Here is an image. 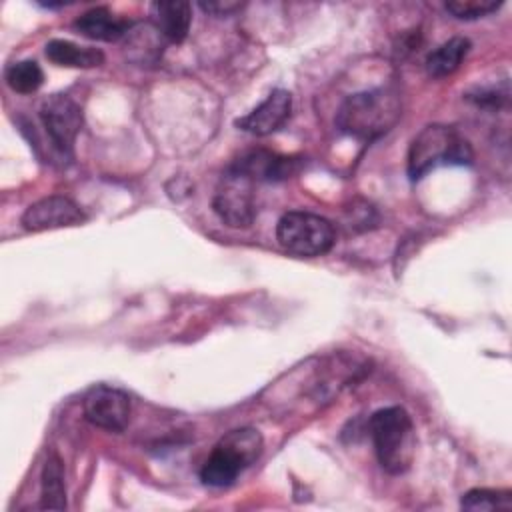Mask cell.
Masks as SVG:
<instances>
[{
	"label": "cell",
	"instance_id": "1",
	"mask_svg": "<svg viewBox=\"0 0 512 512\" xmlns=\"http://www.w3.org/2000/svg\"><path fill=\"white\" fill-rule=\"evenodd\" d=\"M400 98L390 88H374L348 96L336 114V126L358 140H376L400 118Z\"/></svg>",
	"mask_w": 512,
	"mask_h": 512
},
{
	"label": "cell",
	"instance_id": "2",
	"mask_svg": "<svg viewBox=\"0 0 512 512\" xmlns=\"http://www.w3.org/2000/svg\"><path fill=\"white\" fill-rule=\"evenodd\" d=\"M378 464L388 474H404L416 452V432L410 414L402 406L380 408L368 422Z\"/></svg>",
	"mask_w": 512,
	"mask_h": 512
},
{
	"label": "cell",
	"instance_id": "3",
	"mask_svg": "<svg viewBox=\"0 0 512 512\" xmlns=\"http://www.w3.org/2000/svg\"><path fill=\"white\" fill-rule=\"evenodd\" d=\"M472 160V146L458 130L444 124H430L410 142L406 170L410 180H420L434 168L468 166Z\"/></svg>",
	"mask_w": 512,
	"mask_h": 512
},
{
	"label": "cell",
	"instance_id": "4",
	"mask_svg": "<svg viewBox=\"0 0 512 512\" xmlns=\"http://www.w3.org/2000/svg\"><path fill=\"white\" fill-rule=\"evenodd\" d=\"M264 450L262 434L252 426L226 432L200 468V480L214 488L230 486Z\"/></svg>",
	"mask_w": 512,
	"mask_h": 512
},
{
	"label": "cell",
	"instance_id": "5",
	"mask_svg": "<svg viewBox=\"0 0 512 512\" xmlns=\"http://www.w3.org/2000/svg\"><path fill=\"white\" fill-rule=\"evenodd\" d=\"M276 240L294 256L316 258L332 250L336 230L334 224L320 214L290 210L276 224Z\"/></svg>",
	"mask_w": 512,
	"mask_h": 512
},
{
	"label": "cell",
	"instance_id": "6",
	"mask_svg": "<svg viewBox=\"0 0 512 512\" xmlns=\"http://www.w3.org/2000/svg\"><path fill=\"white\" fill-rule=\"evenodd\" d=\"M252 186L254 180L246 174L234 168L226 170L212 200V208L224 224L232 228H248L254 222L256 206Z\"/></svg>",
	"mask_w": 512,
	"mask_h": 512
},
{
	"label": "cell",
	"instance_id": "7",
	"mask_svg": "<svg viewBox=\"0 0 512 512\" xmlns=\"http://www.w3.org/2000/svg\"><path fill=\"white\" fill-rule=\"evenodd\" d=\"M82 412L92 426L108 432H122L130 422L132 402L124 390L98 384L84 394Z\"/></svg>",
	"mask_w": 512,
	"mask_h": 512
},
{
	"label": "cell",
	"instance_id": "8",
	"mask_svg": "<svg viewBox=\"0 0 512 512\" xmlns=\"http://www.w3.org/2000/svg\"><path fill=\"white\" fill-rule=\"evenodd\" d=\"M40 120L54 148L62 154H72L84 122L80 104L66 94H52L40 106Z\"/></svg>",
	"mask_w": 512,
	"mask_h": 512
},
{
	"label": "cell",
	"instance_id": "9",
	"mask_svg": "<svg viewBox=\"0 0 512 512\" xmlns=\"http://www.w3.org/2000/svg\"><path fill=\"white\" fill-rule=\"evenodd\" d=\"M84 220L86 216L80 210V206L74 200L60 194L40 198L38 202L30 204L22 214V226L30 232L76 226Z\"/></svg>",
	"mask_w": 512,
	"mask_h": 512
},
{
	"label": "cell",
	"instance_id": "10",
	"mask_svg": "<svg viewBox=\"0 0 512 512\" xmlns=\"http://www.w3.org/2000/svg\"><path fill=\"white\" fill-rule=\"evenodd\" d=\"M292 112V96L284 88L272 90L266 100H262L246 116L238 118L234 124L254 136H268L282 128Z\"/></svg>",
	"mask_w": 512,
	"mask_h": 512
},
{
	"label": "cell",
	"instance_id": "11",
	"mask_svg": "<svg viewBox=\"0 0 512 512\" xmlns=\"http://www.w3.org/2000/svg\"><path fill=\"white\" fill-rule=\"evenodd\" d=\"M230 168L246 174L254 182L258 180L276 182L296 172V160L288 156H280L276 152H268V150H250L242 154Z\"/></svg>",
	"mask_w": 512,
	"mask_h": 512
},
{
	"label": "cell",
	"instance_id": "12",
	"mask_svg": "<svg viewBox=\"0 0 512 512\" xmlns=\"http://www.w3.org/2000/svg\"><path fill=\"white\" fill-rule=\"evenodd\" d=\"M152 26L172 44L186 40L192 24V6L184 0H162L150 6Z\"/></svg>",
	"mask_w": 512,
	"mask_h": 512
},
{
	"label": "cell",
	"instance_id": "13",
	"mask_svg": "<svg viewBox=\"0 0 512 512\" xmlns=\"http://www.w3.org/2000/svg\"><path fill=\"white\" fill-rule=\"evenodd\" d=\"M72 28L90 40L116 42L120 38H126V34L132 28V22L116 16L114 12H110L104 6H98V8H92L84 14H80L72 22Z\"/></svg>",
	"mask_w": 512,
	"mask_h": 512
},
{
	"label": "cell",
	"instance_id": "14",
	"mask_svg": "<svg viewBox=\"0 0 512 512\" xmlns=\"http://www.w3.org/2000/svg\"><path fill=\"white\" fill-rule=\"evenodd\" d=\"M46 58L56 66L66 68H94L104 62V54L98 48L78 46L70 40L54 38L46 44Z\"/></svg>",
	"mask_w": 512,
	"mask_h": 512
},
{
	"label": "cell",
	"instance_id": "15",
	"mask_svg": "<svg viewBox=\"0 0 512 512\" xmlns=\"http://www.w3.org/2000/svg\"><path fill=\"white\" fill-rule=\"evenodd\" d=\"M470 52V40L464 36H454L450 40H446L444 44H440L438 48H434L428 56H426V72L432 78H446L450 74H454L462 60L466 58V54Z\"/></svg>",
	"mask_w": 512,
	"mask_h": 512
},
{
	"label": "cell",
	"instance_id": "16",
	"mask_svg": "<svg viewBox=\"0 0 512 512\" xmlns=\"http://www.w3.org/2000/svg\"><path fill=\"white\" fill-rule=\"evenodd\" d=\"M42 494H40V508L44 510H64L66 502V482H64V464L62 458L52 450L46 456L42 468Z\"/></svg>",
	"mask_w": 512,
	"mask_h": 512
},
{
	"label": "cell",
	"instance_id": "17",
	"mask_svg": "<svg viewBox=\"0 0 512 512\" xmlns=\"http://www.w3.org/2000/svg\"><path fill=\"white\" fill-rule=\"evenodd\" d=\"M162 36L154 26L130 28L126 34V54L140 64H152L162 56Z\"/></svg>",
	"mask_w": 512,
	"mask_h": 512
},
{
	"label": "cell",
	"instance_id": "18",
	"mask_svg": "<svg viewBox=\"0 0 512 512\" xmlns=\"http://www.w3.org/2000/svg\"><path fill=\"white\" fill-rule=\"evenodd\" d=\"M6 84L18 94H32L44 82V72L36 60L12 62L4 72Z\"/></svg>",
	"mask_w": 512,
	"mask_h": 512
},
{
	"label": "cell",
	"instance_id": "19",
	"mask_svg": "<svg viewBox=\"0 0 512 512\" xmlns=\"http://www.w3.org/2000/svg\"><path fill=\"white\" fill-rule=\"evenodd\" d=\"M460 506L464 510H510L512 508V492L510 490H490V488H474L468 490Z\"/></svg>",
	"mask_w": 512,
	"mask_h": 512
},
{
	"label": "cell",
	"instance_id": "20",
	"mask_svg": "<svg viewBox=\"0 0 512 512\" xmlns=\"http://www.w3.org/2000/svg\"><path fill=\"white\" fill-rule=\"evenodd\" d=\"M502 4V0H450L444 8L458 20H476L496 12Z\"/></svg>",
	"mask_w": 512,
	"mask_h": 512
},
{
	"label": "cell",
	"instance_id": "21",
	"mask_svg": "<svg viewBox=\"0 0 512 512\" xmlns=\"http://www.w3.org/2000/svg\"><path fill=\"white\" fill-rule=\"evenodd\" d=\"M200 8L214 16H230L242 8L240 2H200Z\"/></svg>",
	"mask_w": 512,
	"mask_h": 512
}]
</instances>
